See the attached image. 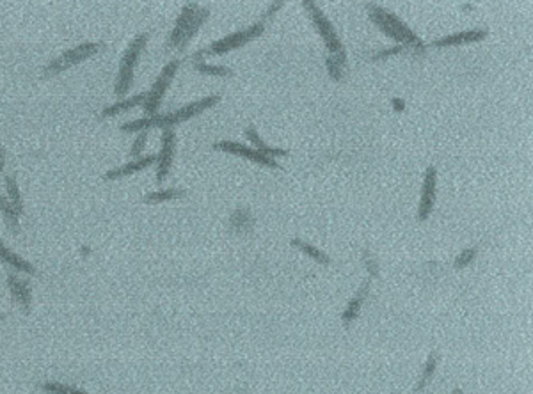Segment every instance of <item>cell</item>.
Wrapping results in <instances>:
<instances>
[{"label":"cell","mask_w":533,"mask_h":394,"mask_svg":"<svg viewBox=\"0 0 533 394\" xmlns=\"http://www.w3.org/2000/svg\"><path fill=\"white\" fill-rule=\"evenodd\" d=\"M220 96L212 95L207 98H199L198 102H192L185 107L178 108L174 112H169V114H155V116H146L141 117V119L130 121L121 126V132L132 133V132H150L151 128H172L174 124H180L183 121H189L190 117L198 116L201 112L208 111L210 107H214L215 103H219Z\"/></svg>","instance_id":"obj_1"},{"label":"cell","mask_w":533,"mask_h":394,"mask_svg":"<svg viewBox=\"0 0 533 394\" xmlns=\"http://www.w3.org/2000/svg\"><path fill=\"white\" fill-rule=\"evenodd\" d=\"M368 9V14H370V20L383 30L384 34L393 38L395 41H398V45L405 47L407 50H411L413 54H423L425 51V45L416 34L413 32L411 27L405 25L402 20H400L396 14H393L392 11L381 8L378 4H366Z\"/></svg>","instance_id":"obj_2"},{"label":"cell","mask_w":533,"mask_h":394,"mask_svg":"<svg viewBox=\"0 0 533 394\" xmlns=\"http://www.w3.org/2000/svg\"><path fill=\"white\" fill-rule=\"evenodd\" d=\"M148 39L150 36L144 32V34H139L137 38L133 39L132 43L126 48L125 56L121 59L120 65V73H117L116 84H114V95L116 96H125L130 91L133 84V73H135V66H137L139 59H141L142 51L146 48Z\"/></svg>","instance_id":"obj_3"},{"label":"cell","mask_w":533,"mask_h":394,"mask_svg":"<svg viewBox=\"0 0 533 394\" xmlns=\"http://www.w3.org/2000/svg\"><path fill=\"white\" fill-rule=\"evenodd\" d=\"M102 48H104V45L102 43H91V41L77 45L75 48L65 51L63 56L54 59L52 62H48V65L45 66L43 75H41V77L43 78L57 77V75H60L63 71H66V69L73 68V66L80 65V62H84L86 59H91L93 56H96Z\"/></svg>","instance_id":"obj_4"},{"label":"cell","mask_w":533,"mask_h":394,"mask_svg":"<svg viewBox=\"0 0 533 394\" xmlns=\"http://www.w3.org/2000/svg\"><path fill=\"white\" fill-rule=\"evenodd\" d=\"M302 5H304V9L308 11L310 18L313 20L315 27H317V30H319V34L322 36L324 43H326V48L329 50L331 57L347 60V57H345V50H343V47H341L340 38H338V34H336V30H334V27H332V23L327 20V16L324 14L322 9H320V5L317 4V2H304Z\"/></svg>","instance_id":"obj_5"},{"label":"cell","mask_w":533,"mask_h":394,"mask_svg":"<svg viewBox=\"0 0 533 394\" xmlns=\"http://www.w3.org/2000/svg\"><path fill=\"white\" fill-rule=\"evenodd\" d=\"M265 30V22L260 20V22L253 23L251 27L244 30H238V32H233V34L226 36V38L219 39V41H214L208 48L205 50L198 51L199 56H207V54H212V56H223V54H228L231 50H237V48L244 47L249 41L256 39L258 36H262V32Z\"/></svg>","instance_id":"obj_6"},{"label":"cell","mask_w":533,"mask_h":394,"mask_svg":"<svg viewBox=\"0 0 533 394\" xmlns=\"http://www.w3.org/2000/svg\"><path fill=\"white\" fill-rule=\"evenodd\" d=\"M180 65H181L180 59H172L171 62H168L166 68L160 71V75L157 77L153 87L146 93V102H144V105H142V107H144V112H146V116H155L157 112H159L163 95H166L168 87L171 86L172 78H174V75H177Z\"/></svg>","instance_id":"obj_7"},{"label":"cell","mask_w":533,"mask_h":394,"mask_svg":"<svg viewBox=\"0 0 533 394\" xmlns=\"http://www.w3.org/2000/svg\"><path fill=\"white\" fill-rule=\"evenodd\" d=\"M174 148H177V133L172 128H166L162 132V148L157 154V183H163L169 176L172 159H174Z\"/></svg>","instance_id":"obj_8"},{"label":"cell","mask_w":533,"mask_h":394,"mask_svg":"<svg viewBox=\"0 0 533 394\" xmlns=\"http://www.w3.org/2000/svg\"><path fill=\"white\" fill-rule=\"evenodd\" d=\"M214 150L226 151V153H229V154H237V157L247 159V160H251V162H256V163H260V165H265V167L280 169V165H277V162H275L274 159H271V157H266V154L260 153V151L253 150V148L244 146V144H240V142L220 141V142H217V144H214Z\"/></svg>","instance_id":"obj_9"},{"label":"cell","mask_w":533,"mask_h":394,"mask_svg":"<svg viewBox=\"0 0 533 394\" xmlns=\"http://www.w3.org/2000/svg\"><path fill=\"white\" fill-rule=\"evenodd\" d=\"M435 190H438V169L434 165H430V167H427L425 178H423L422 201H420V208H418V220L420 222H425L434 210Z\"/></svg>","instance_id":"obj_10"},{"label":"cell","mask_w":533,"mask_h":394,"mask_svg":"<svg viewBox=\"0 0 533 394\" xmlns=\"http://www.w3.org/2000/svg\"><path fill=\"white\" fill-rule=\"evenodd\" d=\"M198 11H199V5L196 4V2H189L185 8L181 9V14L178 16L177 23H174V29L171 30V34H169L168 38V48H171V50L172 48H178L181 38H183V34L187 32V27L190 25L192 18L196 16Z\"/></svg>","instance_id":"obj_11"},{"label":"cell","mask_w":533,"mask_h":394,"mask_svg":"<svg viewBox=\"0 0 533 394\" xmlns=\"http://www.w3.org/2000/svg\"><path fill=\"white\" fill-rule=\"evenodd\" d=\"M486 38H487V30L484 29L462 30V32H457V34L435 39L432 45H434V47H459V45L477 43V41H481V39H486Z\"/></svg>","instance_id":"obj_12"},{"label":"cell","mask_w":533,"mask_h":394,"mask_svg":"<svg viewBox=\"0 0 533 394\" xmlns=\"http://www.w3.org/2000/svg\"><path fill=\"white\" fill-rule=\"evenodd\" d=\"M157 162L155 154H148V157H141V159H135L133 162L125 163V165H121V167L111 169V171L105 172V180L112 181V180H120V178H125V176L135 174V172L142 171V169L150 167L151 163Z\"/></svg>","instance_id":"obj_13"},{"label":"cell","mask_w":533,"mask_h":394,"mask_svg":"<svg viewBox=\"0 0 533 394\" xmlns=\"http://www.w3.org/2000/svg\"><path fill=\"white\" fill-rule=\"evenodd\" d=\"M8 284L9 290L13 293V299L16 300L18 305L22 308L23 313H30V302H32V293H30V288L27 284V281L18 277L16 274L8 275Z\"/></svg>","instance_id":"obj_14"},{"label":"cell","mask_w":533,"mask_h":394,"mask_svg":"<svg viewBox=\"0 0 533 394\" xmlns=\"http://www.w3.org/2000/svg\"><path fill=\"white\" fill-rule=\"evenodd\" d=\"M144 102H146V93L135 95V96H132V98H123V100H120L117 103H112V105L105 107L104 112H102V117H104V119H109V117L120 116V114H123V112H128L130 108L137 107V105H144Z\"/></svg>","instance_id":"obj_15"},{"label":"cell","mask_w":533,"mask_h":394,"mask_svg":"<svg viewBox=\"0 0 533 394\" xmlns=\"http://www.w3.org/2000/svg\"><path fill=\"white\" fill-rule=\"evenodd\" d=\"M368 290H370V281H365L361 286V290L357 292V295L354 297L350 302H348L347 309L343 311V314H341V320H343L345 325H350L354 320L357 318V314H359V309H361L363 302H365L366 295H368Z\"/></svg>","instance_id":"obj_16"},{"label":"cell","mask_w":533,"mask_h":394,"mask_svg":"<svg viewBox=\"0 0 533 394\" xmlns=\"http://www.w3.org/2000/svg\"><path fill=\"white\" fill-rule=\"evenodd\" d=\"M0 259H2L5 265L11 266V268H14L16 272H23V274H29V275L36 274L34 266L30 265L29 262H25V259H22L20 256H16V254L11 253L2 242H0Z\"/></svg>","instance_id":"obj_17"},{"label":"cell","mask_w":533,"mask_h":394,"mask_svg":"<svg viewBox=\"0 0 533 394\" xmlns=\"http://www.w3.org/2000/svg\"><path fill=\"white\" fill-rule=\"evenodd\" d=\"M208 16H210V9L208 8H199V11L196 13V16L192 18V22H190V25L187 27V32L183 34V38H181L180 45H178V50L183 51L187 47H189L190 43V39L194 38V36L198 34V30L201 29V25L208 20Z\"/></svg>","instance_id":"obj_18"},{"label":"cell","mask_w":533,"mask_h":394,"mask_svg":"<svg viewBox=\"0 0 533 394\" xmlns=\"http://www.w3.org/2000/svg\"><path fill=\"white\" fill-rule=\"evenodd\" d=\"M245 135H247V139H249L251 142H253L254 150L260 151V153L266 154V157H271V159H275V157H284V154H288V151L286 150H280V148H271V146H266L265 142L262 141V137L258 135V132L253 128V126H249V128L245 130Z\"/></svg>","instance_id":"obj_19"},{"label":"cell","mask_w":533,"mask_h":394,"mask_svg":"<svg viewBox=\"0 0 533 394\" xmlns=\"http://www.w3.org/2000/svg\"><path fill=\"white\" fill-rule=\"evenodd\" d=\"M5 192H8V201L11 202L13 210L16 211L18 217H22L23 215L22 194H20V189H18L16 178H14V176H5Z\"/></svg>","instance_id":"obj_20"},{"label":"cell","mask_w":533,"mask_h":394,"mask_svg":"<svg viewBox=\"0 0 533 394\" xmlns=\"http://www.w3.org/2000/svg\"><path fill=\"white\" fill-rule=\"evenodd\" d=\"M185 196V190L181 189H163L159 192H151L144 196V202L148 205H159V202L171 201V199H178V197Z\"/></svg>","instance_id":"obj_21"},{"label":"cell","mask_w":533,"mask_h":394,"mask_svg":"<svg viewBox=\"0 0 533 394\" xmlns=\"http://www.w3.org/2000/svg\"><path fill=\"white\" fill-rule=\"evenodd\" d=\"M0 211H2V215H4V220L5 224H8L9 231L18 235V233H20V222H18L16 211L13 210V206H11V202L8 201V197L0 196Z\"/></svg>","instance_id":"obj_22"},{"label":"cell","mask_w":533,"mask_h":394,"mask_svg":"<svg viewBox=\"0 0 533 394\" xmlns=\"http://www.w3.org/2000/svg\"><path fill=\"white\" fill-rule=\"evenodd\" d=\"M292 245H293V247H297V248H301L302 253L308 254V256H310V257H313L315 262H319L320 265H329V263H331V259L327 257V254H324L322 251H319V248L313 247V245H310V244H306V242L299 240V238H293Z\"/></svg>","instance_id":"obj_23"},{"label":"cell","mask_w":533,"mask_h":394,"mask_svg":"<svg viewBox=\"0 0 533 394\" xmlns=\"http://www.w3.org/2000/svg\"><path fill=\"white\" fill-rule=\"evenodd\" d=\"M438 360H439L438 354H435V351H432V354L429 356V359H427L425 366H423V373H422V377H420V382H418L416 393H422V391L427 387L429 380L432 378V375H434L435 366H438Z\"/></svg>","instance_id":"obj_24"},{"label":"cell","mask_w":533,"mask_h":394,"mask_svg":"<svg viewBox=\"0 0 533 394\" xmlns=\"http://www.w3.org/2000/svg\"><path fill=\"white\" fill-rule=\"evenodd\" d=\"M194 68L203 75H214V77H229L231 69L226 66H208L205 62H194Z\"/></svg>","instance_id":"obj_25"},{"label":"cell","mask_w":533,"mask_h":394,"mask_svg":"<svg viewBox=\"0 0 533 394\" xmlns=\"http://www.w3.org/2000/svg\"><path fill=\"white\" fill-rule=\"evenodd\" d=\"M326 65H327V71H329V75H331L334 80H341V78H343V69H345V65H347V60L336 59V57L329 56L326 59Z\"/></svg>","instance_id":"obj_26"},{"label":"cell","mask_w":533,"mask_h":394,"mask_svg":"<svg viewBox=\"0 0 533 394\" xmlns=\"http://www.w3.org/2000/svg\"><path fill=\"white\" fill-rule=\"evenodd\" d=\"M43 391L48 394H87L80 389H75V387L59 384V382H48L43 386Z\"/></svg>","instance_id":"obj_27"},{"label":"cell","mask_w":533,"mask_h":394,"mask_svg":"<svg viewBox=\"0 0 533 394\" xmlns=\"http://www.w3.org/2000/svg\"><path fill=\"white\" fill-rule=\"evenodd\" d=\"M146 141H148V132H139V135L135 137V141H133L132 144V150H130V157H132L133 160L141 159L142 151H144V148H146Z\"/></svg>","instance_id":"obj_28"},{"label":"cell","mask_w":533,"mask_h":394,"mask_svg":"<svg viewBox=\"0 0 533 394\" xmlns=\"http://www.w3.org/2000/svg\"><path fill=\"white\" fill-rule=\"evenodd\" d=\"M475 256H477V248L475 247L466 248V251H462V253L459 254V257L455 259V266L457 268H464V266H468L469 263L473 262Z\"/></svg>","instance_id":"obj_29"},{"label":"cell","mask_w":533,"mask_h":394,"mask_svg":"<svg viewBox=\"0 0 533 394\" xmlns=\"http://www.w3.org/2000/svg\"><path fill=\"white\" fill-rule=\"evenodd\" d=\"M404 50H407L405 47H402V45H395V47L392 48H384V50L377 51L372 59L374 60H381V59H386V57H392V56H398V54H402Z\"/></svg>","instance_id":"obj_30"},{"label":"cell","mask_w":533,"mask_h":394,"mask_svg":"<svg viewBox=\"0 0 533 394\" xmlns=\"http://www.w3.org/2000/svg\"><path fill=\"white\" fill-rule=\"evenodd\" d=\"M365 259H366V266H368V270H370L372 275H374V277H375V275L378 274V270H377V265H375V262H374V257H372L370 254L366 253Z\"/></svg>","instance_id":"obj_31"},{"label":"cell","mask_w":533,"mask_h":394,"mask_svg":"<svg viewBox=\"0 0 533 394\" xmlns=\"http://www.w3.org/2000/svg\"><path fill=\"white\" fill-rule=\"evenodd\" d=\"M281 8H283V2H272L271 8H269V11H266L265 16H263V22H265V20L269 16H272V14H274L275 11H277V9H281Z\"/></svg>","instance_id":"obj_32"},{"label":"cell","mask_w":533,"mask_h":394,"mask_svg":"<svg viewBox=\"0 0 533 394\" xmlns=\"http://www.w3.org/2000/svg\"><path fill=\"white\" fill-rule=\"evenodd\" d=\"M5 165V150L0 146V176H2V171H4Z\"/></svg>","instance_id":"obj_33"},{"label":"cell","mask_w":533,"mask_h":394,"mask_svg":"<svg viewBox=\"0 0 533 394\" xmlns=\"http://www.w3.org/2000/svg\"><path fill=\"white\" fill-rule=\"evenodd\" d=\"M393 105H395V108H398V111H402V108H404V103L400 102V100H395V102H393Z\"/></svg>","instance_id":"obj_34"},{"label":"cell","mask_w":533,"mask_h":394,"mask_svg":"<svg viewBox=\"0 0 533 394\" xmlns=\"http://www.w3.org/2000/svg\"><path fill=\"white\" fill-rule=\"evenodd\" d=\"M452 394H462V391H460V389H455Z\"/></svg>","instance_id":"obj_35"}]
</instances>
